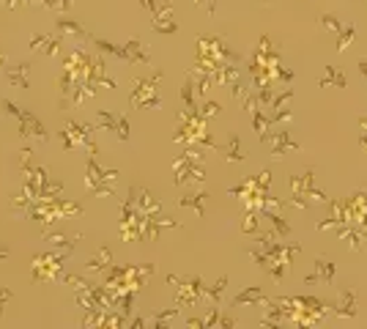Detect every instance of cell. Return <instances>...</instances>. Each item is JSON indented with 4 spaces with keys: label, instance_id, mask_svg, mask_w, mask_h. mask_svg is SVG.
Listing matches in <instances>:
<instances>
[{
    "label": "cell",
    "instance_id": "cell-13",
    "mask_svg": "<svg viewBox=\"0 0 367 329\" xmlns=\"http://www.w3.org/2000/svg\"><path fill=\"white\" fill-rule=\"evenodd\" d=\"M261 214H264L268 223L274 225V233H277L280 239H288V236H291V225H288L282 217H277V214L271 211V206H264V209H261Z\"/></svg>",
    "mask_w": 367,
    "mask_h": 329
},
{
    "label": "cell",
    "instance_id": "cell-1",
    "mask_svg": "<svg viewBox=\"0 0 367 329\" xmlns=\"http://www.w3.org/2000/svg\"><path fill=\"white\" fill-rule=\"evenodd\" d=\"M288 184H291V190H294L291 206H296V209H304L310 200H321V203L326 200V195H324L321 190H315V176H312V170H304L301 176H291Z\"/></svg>",
    "mask_w": 367,
    "mask_h": 329
},
{
    "label": "cell",
    "instance_id": "cell-16",
    "mask_svg": "<svg viewBox=\"0 0 367 329\" xmlns=\"http://www.w3.org/2000/svg\"><path fill=\"white\" fill-rule=\"evenodd\" d=\"M252 118H255V132L261 134V140H266V130L271 127V118L261 113V104H252Z\"/></svg>",
    "mask_w": 367,
    "mask_h": 329
},
{
    "label": "cell",
    "instance_id": "cell-4",
    "mask_svg": "<svg viewBox=\"0 0 367 329\" xmlns=\"http://www.w3.org/2000/svg\"><path fill=\"white\" fill-rule=\"evenodd\" d=\"M145 8H148V14H151V25L157 28V31L162 33H175L178 31V25H175V20H173V6L170 3H154V0H140Z\"/></svg>",
    "mask_w": 367,
    "mask_h": 329
},
{
    "label": "cell",
    "instance_id": "cell-9",
    "mask_svg": "<svg viewBox=\"0 0 367 329\" xmlns=\"http://www.w3.org/2000/svg\"><path fill=\"white\" fill-rule=\"evenodd\" d=\"M334 274H337V263L318 258V261H315V272H312L310 277H304V286H312V283H326V286H332Z\"/></svg>",
    "mask_w": 367,
    "mask_h": 329
},
{
    "label": "cell",
    "instance_id": "cell-18",
    "mask_svg": "<svg viewBox=\"0 0 367 329\" xmlns=\"http://www.w3.org/2000/svg\"><path fill=\"white\" fill-rule=\"evenodd\" d=\"M354 38H357V31H354L351 25H345L343 33H340V41H337V52H345V50L354 44Z\"/></svg>",
    "mask_w": 367,
    "mask_h": 329
},
{
    "label": "cell",
    "instance_id": "cell-6",
    "mask_svg": "<svg viewBox=\"0 0 367 329\" xmlns=\"http://www.w3.org/2000/svg\"><path fill=\"white\" fill-rule=\"evenodd\" d=\"M118 173L115 170H107V173H101L96 162H94V154H91V162H88V190L91 192H99V195H113V190H110V181L115 178Z\"/></svg>",
    "mask_w": 367,
    "mask_h": 329
},
{
    "label": "cell",
    "instance_id": "cell-19",
    "mask_svg": "<svg viewBox=\"0 0 367 329\" xmlns=\"http://www.w3.org/2000/svg\"><path fill=\"white\" fill-rule=\"evenodd\" d=\"M318 22H321V28H326V31L337 33V36H340V33H343V28H345V25H343L337 17H332V14H321V17H318Z\"/></svg>",
    "mask_w": 367,
    "mask_h": 329
},
{
    "label": "cell",
    "instance_id": "cell-3",
    "mask_svg": "<svg viewBox=\"0 0 367 329\" xmlns=\"http://www.w3.org/2000/svg\"><path fill=\"white\" fill-rule=\"evenodd\" d=\"M159 71L157 74H151L148 80H143V83H137L134 85V94H132V104L134 107H145V110H159V94H157V83H159Z\"/></svg>",
    "mask_w": 367,
    "mask_h": 329
},
{
    "label": "cell",
    "instance_id": "cell-8",
    "mask_svg": "<svg viewBox=\"0 0 367 329\" xmlns=\"http://www.w3.org/2000/svg\"><path fill=\"white\" fill-rule=\"evenodd\" d=\"M96 127L115 132V134H118V137H121L124 143L129 140V124H127V115H113V113L101 110V113H99V121H96Z\"/></svg>",
    "mask_w": 367,
    "mask_h": 329
},
{
    "label": "cell",
    "instance_id": "cell-5",
    "mask_svg": "<svg viewBox=\"0 0 367 329\" xmlns=\"http://www.w3.org/2000/svg\"><path fill=\"white\" fill-rule=\"evenodd\" d=\"M201 154L195 151H187L178 162H175V181L178 184H189V181H203V170H201Z\"/></svg>",
    "mask_w": 367,
    "mask_h": 329
},
{
    "label": "cell",
    "instance_id": "cell-23",
    "mask_svg": "<svg viewBox=\"0 0 367 329\" xmlns=\"http://www.w3.org/2000/svg\"><path fill=\"white\" fill-rule=\"evenodd\" d=\"M241 233H252V236L258 233V220H255V214H250V211L244 214V220H241Z\"/></svg>",
    "mask_w": 367,
    "mask_h": 329
},
{
    "label": "cell",
    "instance_id": "cell-26",
    "mask_svg": "<svg viewBox=\"0 0 367 329\" xmlns=\"http://www.w3.org/2000/svg\"><path fill=\"white\" fill-rule=\"evenodd\" d=\"M359 71L365 74V80H367V61H359Z\"/></svg>",
    "mask_w": 367,
    "mask_h": 329
},
{
    "label": "cell",
    "instance_id": "cell-15",
    "mask_svg": "<svg viewBox=\"0 0 367 329\" xmlns=\"http://www.w3.org/2000/svg\"><path fill=\"white\" fill-rule=\"evenodd\" d=\"M222 151V157L228 160V162H244V151H241V143H238V134L231 137V143H228V148H220Z\"/></svg>",
    "mask_w": 367,
    "mask_h": 329
},
{
    "label": "cell",
    "instance_id": "cell-22",
    "mask_svg": "<svg viewBox=\"0 0 367 329\" xmlns=\"http://www.w3.org/2000/svg\"><path fill=\"white\" fill-rule=\"evenodd\" d=\"M225 286H228V277H220L211 288H206V296H208L211 302H220V299H222V291H225Z\"/></svg>",
    "mask_w": 367,
    "mask_h": 329
},
{
    "label": "cell",
    "instance_id": "cell-11",
    "mask_svg": "<svg viewBox=\"0 0 367 329\" xmlns=\"http://www.w3.org/2000/svg\"><path fill=\"white\" fill-rule=\"evenodd\" d=\"M357 299H359V296H357V291H351V288H348V291L343 294V302H340V304H334V307H329V310H332V313H337V316H343V318H357V316H359Z\"/></svg>",
    "mask_w": 367,
    "mask_h": 329
},
{
    "label": "cell",
    "instance_id": "cell-20",
    "mask_svg": "<svg viewBox=\"0 0 367 329\" xmlns=\"http://www.w3.org/2000/svg\"><path fill=\"white\" fill-rule=\"evenodd\" d=\"M247 302H266L261 288H250V291H241V294L233 299V304H247Z\"/></svg>",
    "mask_w": 367,
    "mask_h": 329
},
{
    "label": "cell",
    "instance_id": "cell-17",
    "mask_svg": "<svg viewBox=\"0 0 367 329\" xmlns=\"http://www.w3.org/2000/svg\"><path fill=\"white\" fill-rule=\"evenodd\" d=\"M181 99H184V104H187L189 113H198V99H195V88H192V77L184 83V88H181Z\"/></svg>",
    "mask_w": 367,
    "mask_h": 329
},
{
    "label": "cell",
    "instance_id": "cell-2",
    "mask_svg": "<svg viewBox=\"0 0 367 329\" xmlns=\"http://www.w3.org/2000/svg\"><path fill=\"white\" fill-rule=\"evenodd\" d=\"M94 44H96L99 50H104V52L121 58V61H129V64H148V61H151L148 50H145L143 44H137V41H127L124 47H115V44H110V41H96V38H94Z\"/></svg>",
    "mask_w": 367,
    "mask_h": 329
},
{
    "label": "cell",
    "instance_id": "cell-24",
    "mask_svg": "<svg viewBox=\"0 0 367 329\" xmlns=\"http://www.w3.org/2000/svg\"><path fill=\"white\" fill-rule=\"evenodd\" d=\"M220 110H222V107H220L217 102H203L201 107H198V113H201V115H203V118H206V121H208L211 115H217Z\"/></svg>",
    "mask_w": 367,
    "mask_h": 329
},
{
    "label": "cell",
    "instance_id": "cell-21",
    "mask_svg": "<svg viewBox=\"0 0 367 329\" xmlns=\"http://www.w3.org/2000/svg\"><path fill=\"white\" fill-rule=\"evenodd\" d=\"M25 71H28V66H25V64H22V66H14V69L8 71V80H11L14 85H20V88H28V80L22 77Z\"/></svg>",
    "mask_w": 367,
    "mask_h": 329
},
{
    "label": "cell",
    "instance_id": "cell-14",
    "mask_svg": "<svg viewBox=\"0 0 367 329\" xmlns=\"http://www.w3.org/2000/svg\"><path fill=\"white\" fill-rule=\"evenodd\" d=\"M206 200H208V192H206V190H198V192H192V195L181 197L178 206H189V209H195V211L203 217V206H206Z\"/></svg>",
    "mask_w": 367,
    "mask_h": 329
},
{
    "label": "cell",
    "instance_id": "cell-25",
    "mask_svg": "<svg viewBox=\"0 0 367 329\" xmlns=\"http://www.w3.org/2000/svg\"><path fill=\"white\" fill-rule=\"evenodd\" d=\"M110 263V250H101L99 258H94V261H88V269H104Z\"/></svg>",
    "mask_w": 367,
    "mask_h": 329
},
{
    "label": "cell",
    "instance_id": "cell-7",
    "mask_svg": "<svg viewBox=\"0 0 367 329\" xmlns=\"http://www.w3.org/2000/svg\"><path fill=\"white\" fill-rule=\"evenodd\" d=\"M3 107L8 110V113H14L17 118H20V124H22V137H28V132H34L36 140H47V132L41 130V124L36 121L34 115H28L25 110H20V107H14L11 102H3Z\"/></svg>",
    "mask_w": 367,
    "mask_h": 329
},
{
    "label": "cell",
    "instance_id": "cell-10",
    "mask_svg": "<svg viewBox=\"0 0 367 329\" xmlns=\"http://www.w3.org/2000/svg\"><path fill=\"white\" fill-rule=\"evenodd\" d=\"M301 146L299 143H291V134L288 132H277V134H271V157H285V154H291V151H299Z\"/></svg>",
    "mask_w": 367,
    "mask_h": 329
},
{
    "label": "cell",
    "instance_id": "cell-12",
    "mask_svg": "<svg viewBox=\"0 0 367 329\" xmlns=\"http://www.w3.org/2000/svg\"><path fill=\"white\" fill-rule=\"evenodd\" d=\"M318 85H321V88H332V85H337V88H345V85H348L345 71H343V69H337V66H326V69H324V77L318 80Z\"/></svg>",
    "mask_w": 367,
    "mask_h": 329
}]
</instances>
